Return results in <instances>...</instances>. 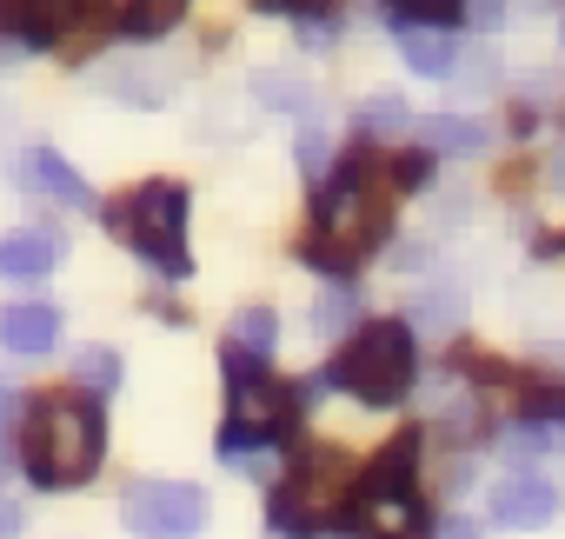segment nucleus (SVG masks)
<instances>
[{
  "instance_id": "23",
  "label": "nucleus",
  "mask_w": 565,
  "mask_h": 539,
  "mask_svg": "<svg viewBox=\"0 0 565 539\" xmlns=\"http://www.w3.org/2000/svg\"><path fill=\"white\" fill-rule=\"evenodd\" d=\"M386 8L399 28H446V21H459L466 0H386Z\"/></svg>"
},
{
  "instance_id": "30",
  "label": "nucleus",
  "mask_w": 565,
  "mask_h": 539,
  "mask_svg": "<svg viewBox=\"0 0 565 539\" xmlns=\"http://www.w3.org/2000/svg\"><path fill=\"white\" fill-rule=\"evenodd\" d=\"M259 8H266V14H294V21H300V14H313V8H320V0H259Z\"/></svg>"
},
{
  "instance_id": "11",
  "label": "nucleus",
  "mask_w": 565,
  "mask_h": 539,
  "mask_svg": "<svg viewBox=\"0 0 565 539\" xmlns=\"http://www.w3.org/2000/svg\"><path fill=\"white\" fill-rule=\"evenodd\" d=\"M492 519H499V526H512V532L545 526V519H558V486H552V479H539V473H512V479L492 493Z\"/></svg>"
},
{
  "instance_id": "8",
  "label": "nucleus",
  "mask_w": 565,
  "mask_h": 539,
  "mask_svg": "<svg viewBox=\"0 0 565 539\" xmlns=\"http://www.w3.org/2000/svg\"><path fill=\"white\" fill-rule=\"evenodd\" d=\"M347 519H353L360 539H433L419 486H380V479H366L353 493V512Z\"/></svg>"
},
{
  "instance_id": "7",
  "label": "nucleus",
  "mask_w": 565,
  "mask_h": 539,
  "mask_svg": "<svg viewBox=\"0 0 565 539\" xmlns=\"http://www.w3.org/2000/svg\"><path fill=\"white\" fill-rule=\"evenodd\" d=\"M134 539H193L206 526V493L186 479H140L120 506Z\"/></svg>"
},
{
  "instance_id": "9",
  "label": "nucleus",
  "mask_w": 565,
  "mask_h": 539,
  "mask_svg": "<svg viewBox=\"0 0 565 539\" xmlns=\"http://www.w3.org/2000/svg\"><path fill=\"white\" fill-rule=\"evenodd\" d=\"M100 0H0V34L21 47H61L87 28Z\"/></svg>"
},
{
  "instance_id": "6",
  "label": "nucleus",
  "mask_w": 565,
  "mask_h": 539,
  "mask_svg": "<svg viewBox=\"0 0 565 539\" xmlns=\"http://www.w3.org/2000/svg\"><path fill=\"white\" fill-rule=\"evenodd\" d=\"M107 226H114L147 266H160L167 281H186V274H193V253H186V187L147 180L140 193H127V200L107 207Z\"/></svg>"
},
{
  "instance_id": "27",
  "label": "nucleus",
  "mask_w": 565,
  "mask_h": 539,
  "mask_svg": "<svg viewBox=\"0 0 565 539\" xmlns=\"http://www.w3.org/2000/svg\"><path fill=\"white\" fill-rule=\"evenodd\" d=\"M300 167H307L313 180H320V167H327V127H320V120L300 127Z\"/></svg>"
},
{
  "instance_id": "13",
  "label": "nucleus",
  "mask_w": 565,
  "mask_h": 539,
  "mask_svg": "<svg viewBox=\"0 0 565 539\" xmlns=\"http://www.w3.org/2000/svg\"><path fill=\"white\" fill-rule=\"evenodd\" d=\"M419 147L439 160V154H452V160H466V154H486L492 147V127L486 120H459V114H426L419 120Z\"/></svg>"
},
{
  "instance_id": "26",
  "label": "nucleus",
  "mask_w": 565,
  "mask_h": 539,
  "mask_svg": "<svg viewBox=\"0 0 565 539\" xmlns=\"http://www.w3.org/2000/svg\"><path fill=\"white\" fill-rule=\"evenodd\" d=\"M386 180H393L399 193H413V187H426V180H433V154H426V147H419V154H399V160L386 167Z\"/></svg>"
},
{
  "instance_id": "29",
  "label": "nucleus",
  "mask_w": 565,
  "mask_h": 539,
  "mask_svg": "<svg viewBox=\"0 0 565 539\" xmlns=\"http://www.w3.org/2000/svg\"><path fill=\"white\" fill-rule=\"evenodd\" d=\"M459 21H472L479 34H492V28L505 21V0H466V8H459Z\"/></svg>"
},
{
  "instance_id": "21",
  "label": "nucleus",
  "mask_w": 565,
  "mask_h": 539,
  "mask_svg": "<svg viewBox=\"0 0 565 539\" xmlns=\"http://www.w3.org/2000/svg\"><path fill=\"white\" fill-rule=\"evenodd\" d=\"M74 380L87 387V400H107V393L120 387V353H114V347H87V353L74 360Z\"/></svg>"
},
{
  "instance_id": "19",
  "label": "nucleus",
  "mask_w": 565,
  "mask_h": 539,
  "mask_svg": "<svg viewBox=\"0 0 565 539\" xmlns=\"http://www.w3.org/2000/svg\"><path fill=\"white\" fill-rule=\"evenodd\" d=\"M226 347H233V353H246V360H259V367H266V360H273V347H279V320H273V314H266V307H246V314H239V320H233V340H226Z\"/></svg>"
},
{
  "instance_id": "32",
  "label": "nucleus",
  "mask_w": 565,
  "mask_h": 539,
  "mask_svg": "<svg viewBox=\"0 0 565 539\" xmlns=\"http://www.w3.org/2000/svg\"><path fill=\"white\" fill-rule=\"evenodd\" d=\"M439 539H479V532H472L466 519H446V532H439Z\"/></svg>"
},
{
  "instance_id": "17",
  "label": "nucleus",
  "mask_w": 565,
  "mask_h": 539,
  "mask_svg": "<svg viewBox=\"0 0 565 539\" xmlns=\"http://www.w3.org/2000/svg\"><path fill=\"white\" fill-rule=\"evenodd\" d=\"M180 14H186V0H127V8H120V34L127 41H160L167 28H180Z\"/></svg>"
},
{
  "instance_id": "25",
  "label": "nucleus",
  "mask_w": 565,
  "mask_h": 539,
  "mask_svg": "<svg viewBox=\"0 0 565 539\" xmlns=\"http://www.w3.org/2000/svg\"><path fill=\"white\" fill-rule=\"evenodd\" d=\"M353 314H360L353 287L333 281V294H320V307H313V327H320V334H340V327H353Z\"/></svg>"
},
{
  "instance_id": "14",
  "label": "nucleus",
  "mask_w": 565,
  "mask_h": 539,
  "mask_svg": "<svg viewBox=\"0 0 565 539\" xmlns=\"http://www.w3.org/2000/svg\"><path fill=\"white\" fill-rule=\"evenodd\" d=\"M21 173H28V187H34V193H54L61 207H94V187H87V180H81L54 147H34V154L21 160Z\"/></svg>"
},
{
  "instance_id": "3",
  "label": "nucleus",
  "mask_w": 565,
  "mask_h": 539,
  "mask_svg": "<svg viewBox=\"0 0 565 539\" xmlns=\"http://www.w3.org/2000/svg\"><path fill=\"white\" fill-rule=\"evenodd\" d=\"M353 493H360L353 459L333 453V446H313V453H300L287 473H279L266 512H273V526L287 539H313V532H327V526H340L353 512Z\"/></svg>"
},
{
  "instance_id": "12",
  "label": "nucleus",
  "mask_w": 565,
  "mask_h": 539,
  "mask_svg": "<svg viewBox=\"0 0 565 539\" xmlns=\"http://www.w3.org/2000/svg\"><path fill=\"white\" fill-rule=\"evenodd\" d=\"M0 347L8 353H54L61 347V314L54 307H41V300H28V307H0Z\"/></svg>"
},
{
  "instance_id": "16",
  "label": "nucleus",
  "mask_w": 565,
  "mask_h": 539,
  "mask_svg": "<svg viewBox=\"0 0 565 539\" xmlns=\"http://www.w3.org/2000/svg\"><path fill=\"white\" fill-rule=\"evenodd\" d=\"M466 320V287L459 281H433L419 300H413V327L419 334H452Z\"/></svg>"
},
{
  "instance_id": "22",
  "label": "nucleus",
  "mask_w": 565,
  "mask_h": 539,
  "mask_svg": "<svg viewBox=\"0 0 565 539\" xmlns=\"http://www.w3.org/2000/svg\"><path fill=\"white\" fill-rule=\"evenodd\" d=\"M406 120H413V114H406L399 94H373V101L360 107V134H366V140H386V134H399Z\"/></svg>"
},
{
  "instance_id": "24",
  "label": "nucleus",
  "mask_w": 565,
  "mask_h": 539,
  "mask_svg": "<svg viewBox=\"0 0 565 539\" xmlns=\"http://www.w3.org/2000/svg\"><path fill=\"white\" fill-rule=\"evenodd\" d=\"M565 420V380H525V426Z\"/></svg>"
},
{
  "instance_id": "10",
  "label": "nucleus",
  "mask_w": 565,
  "mask_h": 539,
  "mask_svg": "<svg viewBox=\"0 0 565 539\" xmlns=\"http://www.w3.org/2000/svg\"><path fill=\"white\" fill-rule=\"evenodd\" d=\"M61 260H67V233L61 226H21V233L0 240V274L8 281H41Z\"/></svg>"
},
{
  "instance_id": "4",
  "label": "nucleus",
  "mask_w": 565,
  "mask_h": 539,
  "mask_svg": "<svg viewBox=\"0 0 565 539\" xmlns=\"http://www.w3.org/2000/svg\"><path fill=\"white\" fill-rule=\"evenodd\" d=\"M419 380V353H413V327L406 320H366L327 367L320 387L353 393L360 406H399Z\"/></svg>"
},
{
  "instance_id": "34",
  "label": "nucleus",
  "mask_w": 565,
  "mask_h": 539,
  "mask_svg": "<svg viewBox=\"0 0 565 539\" xmlns=\"http://www.w3.org/2000/svg\"><path fill=\"white\" fill-rule=\"evenodd\" d=\"M0 473H8V446H0Z\"/></svg>"
},
{
  "instance_id": "35",
  "label": "nucleus",
  "mask_w": 565,
  "mask_h": 539,
  "mask_svg": "<svg viewBox=\"0 0 565 539\" xmlns=\"http://www.w3.org/2000/svg\"><path fill=\"white\" fill-rule=\"evenodd\" d=\"M558 246H565V240H558Z\"/></svg>"
},
{
  "instance_id": "2",
  "label": "nucleus",
  "mask_w": 565,
  "mask_h": 539,
  "mask_svg": "<svg viewBox=\"0 0 565 539\" xmlns=\"http://www.w3.org/2000/svg\"><path fill=\"white\" fill-rule=\"evenodd\" d=\"M100 453H107V420L87 393H47V400L28 406L21 466H28L34 486H47V493L87 486L100 473Z\"/></svg>"
},
{
  "instance_id": "31",
  "label": "nucleus",
  "mask_w": 565,
  "mask_h": 539,
  "mask_svg": "<svg viewBox=\"0 0 565 539\" xmlns=\"http://www.w3.org/2000/svg\"><path fill=\"white\" fill-rule=\"evenodd\" d=\"M0 539H21V506L0 499Z\"/></svg>"
},
{
  "instance_id": "1",
  "label": "nucleus",
  "mask_w": 565,
  "mask_h": 539,
  "mask_svg": "<svg viewBox=\"0 0 565 539\" xmlns=\"http://www.w3.org/2000/svg\"><path fill=\"white\" fill-rule=\"evenodd\" d=\"M393 233V180H373L366 154H347L320 200H313V240H307V266H320L327 281H347L360 260H373Z\"/></svg>"
},
{
  "instance_id": "28",
  "label": "nucleus",
  "mask_w": 565,
  "mask_h": 539,
  "mask_svg": "<svg viewBox=\"0 0 565 539\" xmlns=\"http://www.w3.org/2000/svg\"><path fill=\"white\" fill-rule=\"evenodd\" d=\"M333 34H340V21H333L327 8H313V14H300V41H307V47H327Z\"/></svg>"
},
{
  "instance_id": "15",
  "label": "nucleus",
  "mask_w": 565,
  "mask_h": 539,
  "mask_svg": "<svg viewBox=\"0 0 565 539\" xmlns=\"http://www.w3.org/2000/svg\"><path fill=\"white\" fill-rule=\"evenodd\" d=\"M399 54H406L413 74H433V81H446L459 67V47H452L446 28H399Z\"/></svg>"
},
{
  "instance_id": "33",
  "label": "nucleus",
  "mask_w": 565,
  "mask_h": 539,
  "mask_svg": "<svg viewBox=\"0 0 565 539\" xmlns=\"http://www.w3.org/2000/svg\"><path fill=\"white\" fill-rule=\"evenodd\" d=\"M8 406H14V393H8V380H0V420H8Z\"/></svg>"
},
{
  "instance_id": "18",
  "label": "nucleus",
  "mask_w": 565,
  "mask_h": 539,
  "mask_svg": "<svg viewBox=\"0 0 565 539\" xmlns=\"http://www.w3.org/2000/svg\"><path fill=\"white\" fill-rule=\"evenodd\" d=\"M253 94H259V107H273V114H307V101H313L294 67H259V74H253Z\"/></svg>"
},
{
  "instance_id": "5",
  "label": "nucleus",
  "mask_w": 565,
  "mask_h": 539,
  "mask_svg": "<svg viewBox=\"0 0 565 539\" xmlns=\"http://www.w3.org/2000/svg\"><path fill=\"white\" fill-rule=\"evenodd\" d=\"M294 426H300V393L287 380H273L259 360H246V353L226 347V433H220V446L226 453L279 446Z\"/></svg>"
},
{
  "instance_id": "20",
  "label": "nucleus",
  "mask_w": 565,
  "mask_h": 539,
  "mask_svg": "<svg viewBox=\"0 0 565 539\" xmlns=\"http://www.w3.org/2000/svg\"><path fill=\"white\" fill-rule=\"evenodd\" d=\"M100 87H107V94H120L127 107H160V101H167V81H160V74H147V67H107V74H100Z\"/></svg>"
}]
</instances>
